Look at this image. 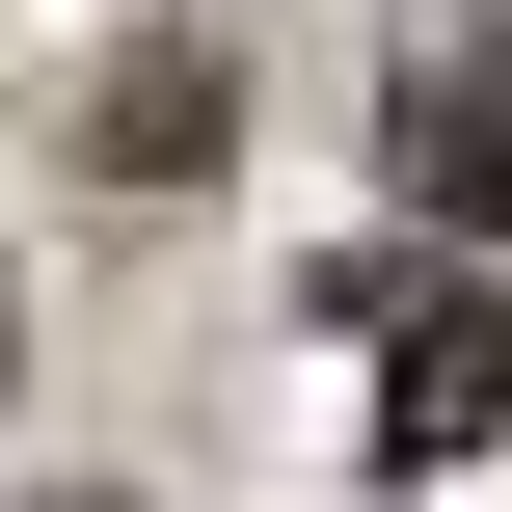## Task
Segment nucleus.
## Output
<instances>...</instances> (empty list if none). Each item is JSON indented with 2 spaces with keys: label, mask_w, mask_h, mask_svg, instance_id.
I'll return each instance as SVG.
<instances>
[{
  "label": "nucleus",
  "mask_w": 512,
  "mask_h": 512,
  "mask_svg": "<svg viewBox=\"0 0 512 512\" xmlns=\"http://www.w3.org/2000/svg\"><path fill=\"white\" fill-rule=\"evenodd\" d=\"M378 432H405V459H486L512 432V297H459V270L378 297Z\"/></svg>",
  "instance_id": "nucleus-1"
},
{
  "label": "nucleus",
  "mask_w": 512,
  "mask_h": 512,
  "mask_svg": "<svg viewBox=\"0 0 512 512\" xmlns=\"http://www.w3.org/2000/svg\"><path fill=\"white\" fill-rule=\"evenodd\" d=\"M405 189H432L459 243H512V27H432V54H405Z\"/></svg>",
  "instance_id": "nucleus-2"
},
{
  "label": "nucleus",
  "mask_w": 512,
  "mask_h": 512,
  "mask_svg": "<svg viewBox=\"0 0 512 512\" xmlns=\"http://www.w3.org/2000/svg\"><path fill=\"white\" fill-rule=\"evenodd\" d=\"M216 162V54H162V81H108V189H189Z\"/></svg>",
  "instance_id": "nucleus-3"
}]
</instances>
